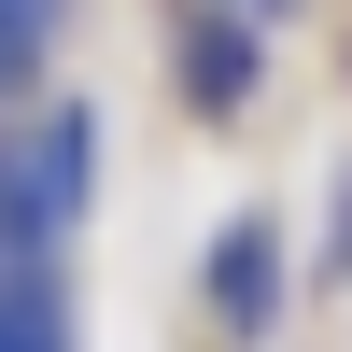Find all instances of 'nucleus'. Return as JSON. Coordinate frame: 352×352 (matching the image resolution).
<instances>
[{
  "label": "nucleus",
  "instance_id": "1",
  "mask_svg": "<svg viewBox=\"0 0 352 352\" xmlns=\"http://www.w3.org/2000/svg\"><path fill=\"white\" fill-rule=\"evenodd\" d=\"M85 169H99V127H85V113H43L28 155L0 169V240H56V226L85 212Z\"/></svg>",
  "mask_w": 352,
  "mask_h": 352
},
{
  "label": "nucleus",
  "instance_id": "2",
  "mask_svg": "<svg viewBox=\"0 0 352 352\" xmlns=\"http://www.w3.org/2000/svg\"><path fill=\"white\" fill-rule=\"evenodd\" d=\"M212 296H226V324H268V226H226V254H212Z\"/></svg>",
  "mask_w": 352,
  "mask_h": 352
},
{
  "label": "nucleus",
  "instance_id": "3",
  "mask_svg": "<svg viewBox=\"0 0 352 352\" xmlns=\"http://www.w3.org/2000/svg\"><path fill=\"white\" fill-rule=\"evenodd\" d=\"M184 71H197V99H240V85H254V28H197Z\"/></svg>",
  "mask_w": 352,
  "mask_h": 352
},
{
  "label": "nucleus",
  "instance_id": "4",
  "mask_svg": "<svg viewBox=\"0 0 352 352\" xmlns=\"http://www.w3.org/2000/svg\"><path fill=\"white\" fill-rule=\"evenodd\" d=\"M0 352H71V324H56V296H0Z\"/></svg>",
  "mask_w": 352,
  "mask_h": 352
},
{
  "label": "nucleus",
  "instance_id": "5",
  "mask_svg": "<svg viewBox=\"0 0 352 352\" xmlns=\"http://www.w3.org/2000/svg\"><path fill=\"white\" fill-rule=\"evenodd\" d=\"M43 14H56V0H0V28H14V43H43Z\"/></svg>",
  "mask_w": 352,
  "mask_h": 352
},
{
  "label": "nucleus",
  "instance_id": "6",
  "mask_svg": "<svg viewBox=\"0 0 352 352\" xmlns=\"http://www.w3.org/2000/svg\"><path fill=\"white\" fill-rule=\"evenodd\" d=\"M28 56H43V43H14V28H0V99H14V85H28Z\"/></svg>",
  "mask_w": 352,
  "mask_h": 352
}]
</instances>
